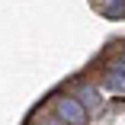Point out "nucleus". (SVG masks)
<instances>
[{
    "mask_svg": "<svg viewBox=\"0 0 125 125\" xmlns=\"http://www.w3.org/2000/svg\"><path fill=\"white\" fill-rule=\"evenodd\" d=\"M58 115L64 119V122H71V125H83V119H87V112H83V106L77 103V99H58Z\"/></svg>",
    "mask_w": 125,
    "mask_h": 125,
    "instance_id": "f257e3e1",
    "label": "nucleus"
},
{
    "mask_svg": "<svg viewBox=\"0 0 125 125\" xmlns=\"http://www.w3.org/2000/svg\"><path fill=\"white\" fill-rule=\"evenodd\" d=\"M106 87L109 90H125V64H115L106 74Z\"/></svg>",
    "mask_w": 125,
    "mask_h": 125,
    "instance_id": "f03ea898",
    "label": "nucleus"
},
{
    "mask_svg": "<svg viewBox=\"0 0 125 125\" xmlns=\"http://www.w3.org/2000/svg\"><path fill=\"white\" fill-rule=\"evenodd\" d=\"M80 99H83V106H90V109H96V106H99V93H96L93 87L80 90Z\"/></svg>",
    "mask_w": 125,
    "mask_h": 125,
    "instance_id": "7ed1b4c3",
    "label": "nucleus"
},
{
    "mask_svg": "<svg viewBox=\"0 0 125 125\" xmlns=\"http://www.w3.org/2000/svg\"><path fill=\"white\" fill-rule=\"evenodd\" d=\"M106 16H125V3H122V0L109 3V7H106Z\"/></svg>",
    "mask_w": 125,
    "mask_h": 125,
    "instance_id": "20e7f679",
    "label": "nucleus"
},
{
    "mask_svg": "<svg viewBox=\"0 0 125 125\" xmlns=\"http://www.w3.org/2000/svg\"><path fill=\"white\" fill-rule=\"evenodd\" d=\"M45 125H58V122H45Z\"/></svg>",
    "mask_w": 125,
    "mask_h": 125,
    "instance_id": "39448f33",
    "label": "nucleus"
},
{
    "mask_svg": "<svg viewBox=\"0 0 125 125\" xmlns=\"http://www.w3.org/2000/svg\"><path fill=\"white\" fill-rule=\"evenodd\" d=\"M122 64H125V58H122Z\"/></svg>",
    "mask_w": 125,
    "mask_h": 125,
    "instance_id": "423d86ee",
    "label": "nucleus"
}]
</instances>
